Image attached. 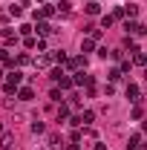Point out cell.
I'll return each mask as SVG.
<instances>
[{
  "mask_svg": "<svg viewBox=\"0 0 147 150\" xmlns=\"http://www.w3.org/2000/svg\"><path fill=\"white\" fill-rule=\"evenodd\" d=\"M139 144H141V139H139V133H136V136H130L127 147H130V150H136V147H139Z\"/></svg>",
  "mask_w": 147,
  "mask_h": 150,
  "instance_id": "cell-10",
  "label": "cell"
},
{
  "mask_svg": "<svg viewBox=\"0 0 147 150\" xmlns=\"http://www.w3.org/2000/svg\"><path fill=\"white\" fill-rule=\"evenodd\" d=\"M92 40H95V38H87V40H81V52H92Z\"/></svg>",
  "mask_w": 147,
  "mask_h": 150,
  "instance_id": "cell-11",
  "label": "cell"
},
{
  "mask_svg": "<svg viewBox=\"0 0 147 150\" xmlns=\"http://www.w3.org/2000/svg\"><path fill=\"white\" fill-rule=\"evenodd\" d=\"M127 98H130V101H139V87H136V84L127 87Z\"/></svg>",
  "mask_w": 147,
  "mask_h": 150,
  "instance_id": "cell-6",
  "label": "cell"
},
{
  "mask_svg": "<svg viewBox=\"0 0 147 150\" xmlns=\"http://www.w3.org/2000/svg\"><path fill=\"white\" fill-rule=\"evenodd\" d=\"M32 133H43V121H35L32 124Z\"/></svg>",
  "mask_w": 147,
  "mask_h": 150,
  "instance_id": "cell-15",
  "label": "cell"
},
{
  "mask_svg": "<svg viewBox=\"0 0 147 150\" xmlns=\"http://www.w3.org/2000/svg\"><path fill=\"white\" fill-rule=\"evenodd\" d=\"M32 64H35L37 69H46V67H49V58H46V55H40V58H35Z\"/></svg>",
  "mask_w": 147,
  "mask_h": 150,
  "instance_id": "cell-5",
  "label": "cell"
},
{
  "mask_svg": "<svg viewBox=\"0 0 147 150\" xmlns=\"http://www.w3.org/2000/svg\"><path fill=\"white\" fill-rule=\"evenodd\" d=\"M92 150H107V147H104L101 142H95V144H92Z\"/></svg>",
  "mask_w": 147,
  "mask_h": 150,
  "instance_id": "cell-16",
  "label": "cell"
},
{
  "mask_svg": "<svg viewBox=\"0 0 147 150\" xmlns=\"http://www.w3.org/2000/svg\"><path fill=\"white\" fill-rule=\"evenodd\" d=\"M15 144H18L15 142V133H3L0 136V150H15Z\"/></svg>",
  "mask_w": 147,
  "mask_h": 150,
  "instance_id": "cell-1",
  "label": "cell"
},
{
  "mask_svg": "<svg viewBox=\"0 0 147 150\" xmlns=\"http://www.w3.org/2000/svg\"><path fill=\"white\" fill-rule=\"evenodd\" d=\"M69 67H72V69H81V67H87V58H72V61H69Z\"/></svg>",
  "mask_w": 147,
  "mask_h": 150,
  "instance_id": "cell-7",
  "label": "cell"
},
{
  "mask_svg": "<svg viewBox=\"0 0 147 150\" xmlns=\"http://www.w3.org/2000/svg\"><path fill=\"white\" fill-rule=\"evenodd\" d=\"M98 12H101V6H98L95 0H90V3H87V15H98Z\"/></svg>",
  "mask_w": 147,
  "mask_h": 150,
  "instance_id": "cell-8",
  "label": "cell"
},
{
  "mask_svg": "<svg viewBox=\"0 0 147 150\" xmlns=\"http://www.w3.org/2000/svg\"><path fill=\"white\" fill-rule=\"evenodd\" d=\"M136 150H147V144H139V147H136Z\"/></svg>",
  "mask_w": 147,
  "mask_h": 150,
  "instance_id": "cell-17",
  "label": "cell"
},
{
  "mask_svg": "<svg viewBox=\"0 0 147 150\" xmlns=\"http://www.w3.org/2000/svg\"><path fill=\"white\" fill-rule=\"evenodd\" d=\"M49 150H64V139L52 133V136H49Z\"/></svg>",
  "mask_w": 147,
  "mask_h": 150,
  "instance_id": "cell-2",
  "label": "cell"
},
{
  "mask_svg": "<svg viewBox=\"0 0 147 150\" xmlns=\"http://www.w3.org/2000/svg\"><path fill=\"white\" fill-rule=\"evenodd\" d=\"M144 133H147V121H144Z\"/></svg>",
  "mask_w": 147,
  "mask_h": 150,
  "instance_id": "cell-19",
  "label": "cell"
},
{
  "mask_svg": "<svg viewBox=\"0 0 147 150\" xmlns=\"http://www.w3.org/2000/svg\"><path fill=\"white\" fill-rule=\"evenodd\" d=\"M75 84H84V87H92V78H90V75H84V72H81V75H75Z\"/></svg>",
  "mask_w": 147,
  "mask_h": 150,
  "instance_id": "cell-4",
  "label": "cell"
},
{
  "mask_svg": "<svg viewBox=\"0 0 147 150\" xmlns=\"http://www.w3.org/2000/svg\"><path fill=\"white\" fill-rule=\"evenodd\" d=\"M92 118H95V112H92V110H87V112H81V124H90Z\"/></svg>",
  "mask_w": 147,
  "mask_h": 150,
  "instance_id": "cell-12",
  "label": "cell"
},
{
  "mask_svg": "<svg viewBox=\"0 0 147 150\" xmlns=\"http://www.w3.org/2000/svg\"><path fill=\"white\" fill-rule=\"evenodd\" d=\"M69 9H72V6H69L66 0H64V3H58V12H64V15H69Z\"/></svg>",
  "mask_w": 147,
  "mask_h": 150,
  "instance_id": "cell-14",
  "label": "cell"
},
{
  "mask_svg": "<svg viewBox=\"0 0 147 150\" xmlns=\"http://www.w3.org/2000/svg\"><path fill=\"white\" fill-rule=\"evenodd\" d=\"M0 136H3V124H0Z\"/></svg>",
  "mask_w": 147,
  "mask_h": 150,
  "instance_id": "cell-18",
  "label": "cell"
},
{
  "mask_svg": "<svg viewBox=\"0 0 147 150\" xmlns=\"http://www.w3.org/2000/svg\"><path fill=\"white\" fill-rule=\"evenodd\" d=\"M20 81H23V72H20V69H15V72L9 75V81H6V84H12V87H18Z\"/></svg>",
  "mask_w": 147,
  "mask_h": 150,
  "instance_id": "cell-3",
  "label": "cell"
},
{
  "mask_svg": "<svg viewBox=\"0 0 147 150\" xmlns=\"http://www.w3.org/2000/svg\"><path fill=\"white\" fill-rule=\"evenodd\" d=\"M20 101H29V98H32V95H35V93H32V87H23V90H20Z\"/></svg>",
  "mask_w": 147,
  "mask_h": 150,
  "instance_id": "cell-9",
  "label": "cell"
},
{
  "mask_svg": "<svg viewBox=\"0 0 147 150\" xmlns=\"http://www.w3.org/2000/svg\"><path fill=\"white\" fill-rule=\"evenodd\" d=\"M37 32H40V35H49L52 26H49V23H37Z\"/></svg>",
  "mask_w": 147,
  "mask_h": 150,
  "instance_id": "cell-13",
  "label": "cell"
}]
</instances>
